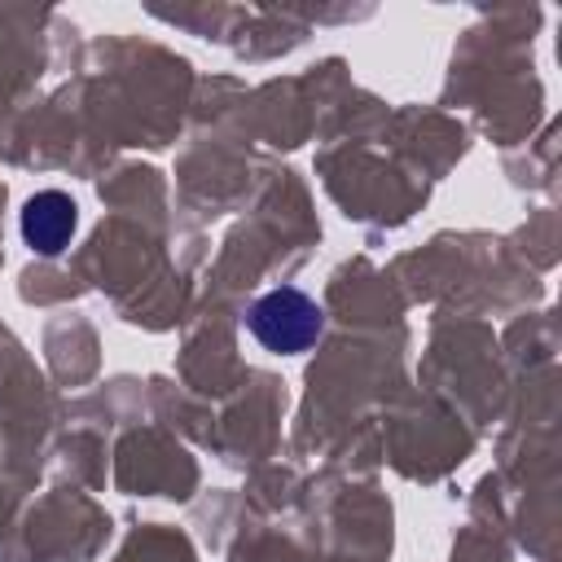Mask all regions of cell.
Here are the masks:
<instances>
[{"instance_id": "6da1fadb", "label": "cell", "mask_w": 562, "mask_h": 562, "mask_svg": "<svg viewBox=\"0 0 562 562\" xmlns=\"http://www.w3.org/2000/svg\"><path fill=\"white\" fill-rule=\"evenodd\" d=\"M246 329L255 334V342L263 351L277 356H299L307 347H316L321 329H325V312L312 294H303L299 285H277L268 294H259L246 307Z\"/></svg>"}, {"instance_id": "7a4b0ae2", "label": "cell", "mask_w": 562, "mask_h": 562, "mask_svg": "<svg viewBox=\"0 0 562 562\" xmlns=\"http://www.w3.org/2000/svg\"><path fill=\"white\" fill-rule=\"evenodd\" d=\"M79 228V206L61 189H40L22 206V237L35 255H61Z\"/></svg>"}]
</instances>
